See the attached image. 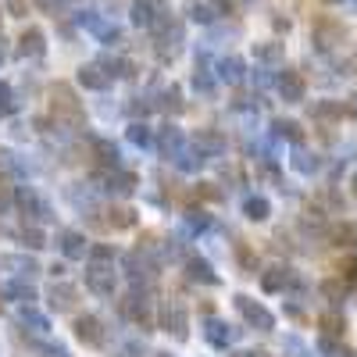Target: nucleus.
<instances>
[{
	"label": "nucleus",
	"mask_w": 357,
	"mask_h": 357,
	"mask_svg": "<svg viewBox=\"0 0 357 357\" xmlns=\"http://www.w3.org/2000/svg\"><path fill=\"white\" fill-rule=\"evenodd\" d=\"M129 143H132V146H143V151H146V146L154 143V132L146 129L143 122H132V126H129Z\"/></svg>",
	"instance_id": "obj_41"
},
{
	"label": "nucleus",
	"mask_w": 357,
	"mask_h": 357,
	"mask_svg": "<svg viewBox=\"0 0 357 357\" xmlns=\"http://www.w3.org/2000/svg\"><path fill=\"white\" fill-rule=\"evenodd\" d=\"M4 43H8V40L0 36V61H4V57H8V47H4Z\"/></svg>",
	"instance_id": "obj_55"
},
{
	"label": "nucleus",
	"mask_w": 357,
	"mask_h": 357,
	"mask_svg": "<svg viewBox=\"0 0 357 357\" xmlns=\"http://www.w3.org/2000/svg\"><path fill=\"white\" fill-rule=\"evenodd\" d=\"M0 232H4V229H0Z\"/></svg>",
	"instance_id": "obj_57"
},
{
	"label": "nucleus",
	"mask_w": 357,
	"mask_h": 357,
	"mask_svg": "<svg viewBox=\"0 0 357 357\" xmlns=\"http://www.w3.org/2000/svg\"><path fill=\"white\" fill-rule=\"evenodd\" d=\"M311 40H314L321 50H333V47H340V43L347 40V25H343V22H336V18H321V22L314 25Z\"/></svg>",
	"instance_id": "obj_12"
},
{
	"label": "nucleus",
	"mask_w": 357,
	"mask_h": 357,
	"mask_svg": "<svg viewBox=\"0 0 357 357\" xmlns=\"http://www.w3.org/2000/svg\"><path fill=\"white\" fill-rule=\"evenodd\" d=\"M114 286H118L114 261H89V264H86V289H89V293L114 296Z\"/></svg>",
	"instance_id": "obj_5"
},
{
	"label": "nucleus",
	"mask_w": 357,
	"mask_h": 357,
	"mask_svg": "<svg viewBox=\"0 0 357 357\" xmlns=\"http://www.w3.org/2000/svg\"><path fill=\"white\" fill-rule=\"evenodd\" d=\"M0 172H4V175H22V172H25V165L18 161V154L0 151Z\"/></svg>",
	"instance_id": "obj_46"
},
{
	"label": "nucleus",
	"mask_w": 357,
	"mask_h": 357,
	"mask_svg": "<svg viewBox=\"0 0 357 357\" xmlns=\"http://www.w3.org/2000/svg\"><path fill=\"white\" fill-rule=\"evenodd\" d=\"M154 43H158V57L172 61V57L183 50V22L161 11V18L154 22Z\"/></svg>",
	"instance_id": "obj_2"
},
{
	"label": "nucleus",
	"mask_w": 357,
	"mask_h": 357,
	"mask_svg": "<svg viewBox=\"0 0 357 357\" xmlns=\"http://www.w3.org/2000/svg\"><path fill=\"white\" fill-rule=\"evenodd\" d=\"M207 165V158L197 151V146H183V151L175 154V168H183V172H200Z\"/></svg>",
	"instance_id": "obj_33"
},
{
	"label": "nucleus",
	"mask_w": 357,
	"mask_h": 357,
	"mask_svg": "<svg viewBox=\"0 0 357 357\" xmlns=\"http://www.w3.org/2000/svg\"><path fill=\"white\" fill-rule=\"evenodd\" d=\"M0 296H4V301H15V304H29V307H33L36 289H33V282H29V279H8L4 286H0Z\"/></svg>",
	"instance_id": "obj_19"
},
{
	"label": "nucleus",
	"mask_w": 357,
	"mask_h": 357,
	"mask_svg": "<svg viewBox=\"0 0 357 357\" xmlns=\"http://www.w3.org/2000/svg\"><path fill=\"white\" fill-rule=\"evenodd\" d=\"M0 268H4V272H11L15 279H33V275H40L36 257H29V254H4V257H0Z\"/></svg>",
	"instance_id": "obj_18"
},
{
	"label": "nucleus",
	"mask_w": 357,
	"mask_h": 357,
	"mask_svg": "<svg viewBox=\"0 0 357 357\" xmlns=\"http://www.w3.org/2000/svg\"><path fill=\"white\" fill-rule=\"evenodd\" d=\"M318 350H321L325 357H357L354 347H343V343L333 340V336H321V340H318Z\"/></svg>",
	"instance_id": "obj_36"
},
{
	"label": "nucleus",
	"mask_w": 357,
	"mask_h": 357,
	"mask_svg": "<svg viewBox=\"0 0 357 357\" xmlns=\"http://www.w3.org/2000/svg\"><path fill=\"white\" fill-rule=\"evenodd\" d=\"M243 215H247L250 222H264L268 215H272V204H268L264 197H247V200H243Z\"/></svg>",
	"instance_id": "obj_35"
},
{
	"label": "nucleus",
	"mask_w": 357,
	"mask_h": 357,
	"mask_svg": "<svg viewBox=\"0 0 357 357\" xmlns=\"http://www.w3.org/2000/svg\"><path fill=\"white\" fill-rule=\"evenodd\" d=\"M8 11H11L15 18H22V15H25V0H8Z\"/></svg>",
	"instance_id": "obj_53"
},
{
	"label": "nucleus",
	"mask_w": 357,
	"mask_h": 357,
	"mask_svg": "<svg viewBox=\"0 0 357 357\" xmlns=\"http://www.w3.org/2000/svg\"><path fill=\"white\" fill-rule=\"evenodd\" d=\"M161 329H165L168 336H175L178 343H183V340L190 336V321H186V307L178 304V301H168V304H165V311H161Z\"/></svg>",
	"instance_id": "obj_9"
},
{
	"label": "nucleus",
	"mask_w": 357,
	"mask_h": 357,
	"mask_svg": "<svg viewBox=\"0 0 357 357\" xmlns=\"http://www.w3.org/2000/svg\"><path fill=\"white\" fill-rule=\"evenodd\" d=\"M75 336L86 347H104L107 343V329H104V321L97 314H79L75 318Z\"/></svg>",
	"instance_id": "obj_11"
},
{
	"label": "nucleus",
	"mask_w": 357,
	"mask_h": 357,
	"mask_svg": "<svg viewBox=\"0 0 357 357\" xmlns=\"http://www.w3.org/2000/svg\"><path fill=\"white\" fill-rule=\"evenodd\" d=\"M343 111H347V114H350V118H357V93H354V97H347V100H343Z\"/></svg>",
	"instance_id": "obj_54"
},
{
	"label": "nucleus",
	"mask_w": 357,
	"mask_h": 357,
	"mask_svg": "<svg viewBox=\"0 0 357 357\" xmlns=\"http://www.w3.org/2000/svg\"><path fill=\"white\" fill-rule=\"evenodd\" d=\"M89 146H93V158H97L104 168H122V165H118V161H122V151L114 146V139L97 136V139H89Z\"/></svg>",
	"instance_id": "obj_22"
},
{
	"label": "nucleus",
	"mask_w": 357,
	"mask_h": 357,
	"mask_svg": "<svg viewBox=\"0 0 357 357\" xmlns=\"http://www.w3.org/2000/svg\"><path fill=\"white\" fill-rule=\"evenodd\" d=\"M158 107H165V111L178 114V111H183V89H178V86H168L165 93H161V104H158Z\"/></svg>",
	"instance_id": "obj_40"
},
{
	"label": "nucleus",
	"mask_w": 357,
	"mask_h": 357,
	"mask_svg": "<svg viewBox=\"0 0 357 357\" xmlns=\"http://www.w3.org/2000/svg\"><path fill=\"white\" fill-rule=\"evenodd\" d=\"M336 240H340V247H350V250H357V222H343V225H336Z\"/></svg>",
	"instance_id": "obj_42"
},
{
	"label": "nucleus",
	"mask_w": 357,
	"mask_h": 357,
	"mask_svg": "<svg viewBox=\"0 0 357 357\" xmlns=\"http://www.w3.org/2000/svg\"><path fill=\"white\" fill-rule=\"evenodd\" d=\"M15 200H18V211L33 222V225H43V222H54V207L33 190V186H18V193H15Z\"/></svg>",
	"instance_id": "obj_6"
},
{
	"label": "nucleus",
	"mask_w": 357,
	"mask_h": 357,
	"mask_svg": "<svg viewBox=\"0 0 357 357\" xmlns=\"http://www.w3.org/2000/svg\"><path fill=\"white\" fill-rule=\"evenodd\" d=\"M186 225H190V229H207V225H211V215H204V211H190Z\"/></svg>",
	"instance_id": "obj_49"
},
{
	"label": "nucleus",
	"mask_w": 357,
	"mask_h": 357,
	"mask_svg": "<svg viewBox=\"0 0 357 357\" xmlns=\"http://www.w3.org/2000/svg\"><path fill=\"white\" fill-rule=\"evenodd\" d=\"M311 114H314V118H336V114H343V107H340V104H314Z\"/></svg>",
	"instance_id": "obj_48"
},
{
	"label": "nucleus",
	"mask_w": 357,
	"mask_h": 357,
	"mask_svg": "<svg viewBox=\"0 0 357 357\" xmlns=\"http://www.w3.org/2000/svg\"><path fill=\"white\" fill-rule=\"evenodd\" d=\"M158 18H161V11L151 4V0H136V4H132V22H136L139 29H154Z\"/></svg>",
	"instance_id": "obj_32"
},
{
	"label": "nucleus",
	"mask_w": 357,
	"mask_h": 357,
	"mask_svg": "<svg viewBox=\"0 0 357 357\" xmlns=\"http://www.w3.org/2000/svg\"><path fill=\"white\" fill-rule=\"evenodd\" d=\"M126 272H129V279L139 286V282H154L158 279V257H154V247L146 243V247H139V250H129L126 254Z\"/></svg>",
	"instance_id": "obj_4"
},
{
	"label": "nucleus",
	"mask_w": 357,
	"mask_h": 357,
	"mask_svg": "<svg viewBox=\"0 0 357 357\" xmlns=\"http://www.w3.org/2000/svg\"><path fill=\"white\" fill-rule=\"evenodd\" d=\"M186 146V136H183V129H175V126H165L161 129V136H158V151L165 154V158H172L175 161V154Z\"/></svg>",
	"instance_id": "obj_25"
},
{
	"label": "nucleus",
	"mask_w": 357,
	"mask_h": 357,
	"mask_svg": "<svg viewBox=\"0 0 357 357\" xmlns=\"http://www.w3.org/2000/svg\"><path fill=\"white\" fill-rule=\"evenodd\" d=\"M47 301H50V311L68 314V311H75V304H79V289H75L72 282H54V286L47 289Z\"/></svg>",
	"instance_id": "obj_13"
},
{
	"label": "nucleus",
	"mask_w": 357,
	"mask_h": 357,
	"mask_svg": "<svg viewBox=\"0 0 357 357\" xmlns=\"http://www.w3.org/2000/svg\"><path fill=\"white\" fill-rule=\"evenodd\" d=\"M186 15H190L193 22H200V25H211V22H215V8L204 4V0H190V4H186Z\"/></svg>",
	"instance_id": "obj_37"
},
{
	"label": "nucleus",
	"mask_w": 357,
	"mask_h": 357,
	"mask_svg": "<svg viewBox=\"0 0 357 357\" xmlns=\"http://www.w3.org/2000/svg\"><path fill=\"white\" fill-rule=\"evenodd\" d=\"M154 357H172V354H154Z\"/></svg>",
	"instance_id": "obj_56"
},
{
	"label": "nucleus",
	"mask_w": 357,
	"mask_h": 357,
	"mask_svg": "<svg viewBox=\"0 0 357 357\" xmlns=\"http://www.w3.org/2000/svg\"><path fill=\"white\" fill-rule=\"evenodd\" d=\"M293 168L301 172V175H314V172L321 168V161H318V154H304V151H301V154L293 158Z\"/></svg>",
	"instance_id": "obj_44"
},
{
	"label": "nucleus",
	"mask_w": 357,
	"mask_h": 357,
	"mask_svg": "<svg viewBox=\"0 0 357 357\" xmlns=\"http://www.w3.org/2000/svg\"><path fill=\"white\" fill-rule=\"evenodd\" d=\"M272 136L282 143V139H289V143H301L304 139V129H301V122H289V118H275L272 122Z\"/></svg>",
	"instance_id": "obj_30"
},
{
	"label": "nucleus",
	"mask_w": 357,
	"mask_h": 357,
	"mask_svg": "<svg viewBox=\"0 0 357 357\" xmlns=\"http://www.w3.org/2000/svg\"><path fill=\"white\" fill-rule=\"evenodd\" d=\"M151 107H154V104H151V100H146V97H132V104H129V111H132L136 118H139V114L146 118V111H151Z\"/></svg>",
	"instance_id": "obj_51"
},
{
	"label": "nucleus",
	"mask_w": 357,
	"mask_h": 357,
	"mask_svg": "<svg viewBox=\"0 0 357 357\" xmlns=\"http://www.w3.org/2000/svg\"><path fill=\"white\" fill-rule=\"evenodd\" d=\"M104 215H107L104 225L114 229V232H122V229H132V225H136V211H132V207H111V211H104Z\"/></svg>",
	"instance_id": "obj_28"
},
{
	"label": "nucleus",
	"mask_w": 357,
	"mask_h": 357,
	"mask_svg": "<svg viewBox=\"0 0 357 357\" xmlns=\"http://www.w3.org/2000/svg\"><path fill=\"white\" fill-rule=\"evenodd\" d=\"M118 311H122L129 321H136L143 333H146V329H154V304H151V296H146V293L132 289L126 301H118Z\"/></svg>",
	"instance_id": "obj_7"
},
{
	"label": "nucleus",
	"mask_w": 357,
	"mask_h": 357,
	"mask_svg": "<svg viewBox=\"0 0 357 357\" xmlns=\"http://www.w3.org/2000/svg\"><path fill=\"white\" fill-rule=\"evenodd\" d=\"M193 86L200 89V93H211V89H215V75H211V61H207V54H200V57H197Z\"/></svg>",
	"instance_id": "obj_29"
},
{
	"label": "nucleus",
	"mask_w": 357,
	"mask_h": 357,
	"mask_svg": "<svg viewBox=\"0 0 357 357\" xmlns=\"http://www.w3.org/2000/svg\"><path fill=\"white\" fill-rule=\"evenodd\" d=\"M318 325H321V336H343V329H347V318L340 314V311H325L321 318H318Z\"/></svg>",
	"instance_id": "obj_34"
},
{
	"label": "nucleus",
	"mask_w": 357,
	"mask_h": 357,
	"mask_svg": "<svg viewBox=\"0 0 357 357\" xmlns=\"http://www.w3.org/2000/svg\"><path fill=\"white\" fill-rule=\"evenodd\" d=\"M50 111H54L57 129H65V132H79L82 122H86V111H82L79 97L72 93V86H65V82H57L50 89Z\"/></svg>",
	"instance_id": "obj_1"
},
{
	"label": "nucleus",
	"mask_w": 357,
	"mask_h": 357,
	"mask_svg": "<svg viewBox=\"0 0 357 357\" xmlns=\"http://www.w3.org/2000/svg\"><path fill=\"white\" fill-rule=\"evenodd\" d=\"M193 146H197L207 161H211V158H222V154H225V136L215 132V129H204V132H197Z\"/></svg>",
	"instance_id": "obj_21"
},
{
	"label": "nucleus",
	"mask_w": 357,
	"mask_h": 357,
	"mask_svg": "<svg viewBox=\"0 0 357 357\" xmlns=\"http://www.w3.org/2000/svg\"><path fill=\"white\" fill-rule=\"evenodd\" d=\"M146 354V340L136 336V340H122L114 347V357H143Z\"/></svg>",
	"instance_id": "obj_39"
},
{
	"label": "nucleus",
	"mask_w": 357,
	"mask_h": 357,
	"mask_svg": "<svg viewBox=\"0 0 357 357\" xmlns=\"http://www.w3.org/2000/svg\"><path fill=\"white\" fill-rule=\"evenodd\" d=\"M79 82H82L86 89H107L114 79L107 75V68H104L100 61H93V65H82V68H79Z\"/></svg>",
	"instance_id": "obj_23"
},
{
	"label": "nucleus",
	"mask_w": 357,
	"mask_h": 357,
	"mask_svg": "<svg viewBox=\"0 0 357 357\" xmlns=\"http://www.w3.org/2000/svg\"><path fill=\"white\" fill-rule=\"evenodd\" d=\"M275 86H279V93H282L286 104H301V100L307 97V82H304V75H301V72H293V68H286V72L275 79Z\"/></svg>",
	"instance_id": "obj_14"
},
{
	"label": "nucleus",
	"mask_w": 357,
	"mask_h": 357,
	"mask_svg": "<svg viewBox=\"0 0 357 357\" xmlns=\"http://www.w3.org/2000/svg\"><path fill=\"white\" fill-rule=\"evenodd\" d=\"M254 86H261V89H264V86H272V68L257 65V68H254Z\"/></svg>",
	"instance_id": "obj_50"
},
{
	"label": "nucleus",
	"mask_w": 357,
	"mask_h": 357,
	"mask_svg": "<svg viewBox=\"0 0 357 357\" xmlns=\"http://www.w3.org/2000/svg\"><path fill=\"white\" fill-rule=\"evenodd\" d=\"M289 286H296V272L289 264H275V268H268V272H261V289L264 293H282Z\"/></svg>",
	"instance_id": "obj_15"
},
{
	"label": "nucleus",
	"mask_w": 357,
	"mask_h": 357,
	"mask_svg": "<svg viewBox=\"0 0 357 357\" xmlns=\"http://www.w3.org/2000/svg\"><path fill=\"white\" fill-rule=\"evenodd\" d=\"M232 304H236V311L243 314V321L250 325V329H257V333H272V329H275V314L268 311L261 301H254V296L236 293V296H232Z\"/></svg>",
	"instance_id": "obj_3"
},
{
	"label": "nucleus",
	"mask_w": 357,
	"mask_h": 357,
	"mask_svg": "<svg viewBox=\"0 0 357 357\" xmlns=\"http://www.w3.org/2000/svg\"><path fill=\"white\" fill-rule=\"evenodd\" d=\"M79 25L82 29H89L97 40H104V43H114L118 40V25H111V22H104L100 15H93V11H86V15H79Z\"/></svg>",
	"instance_id": "obj_20"
},
{
	"label": "nucleus",
	"mask_w": 357,
	"mask_h": 357,
	"mask_svg": "<svg viewBox=\"0 0 357 357\" xmlns=\"http://www.w3.org/2000/svg\"><path fill=\"white\" fill-rule=\"evenodd\" d=\"M57 250H61L68 261H82L86 254H89V243H86V236L82 232H75V229H61L57 232Z\"/></svg>",
	"instance_id": "obj_16"
},
{
	"label": "nucleus",
	"mask_w": 357,
	"mask_h": 357,
	"mask_svg": "<svg viewBox=\"0 0 357 357\" xmlns=\"http://www.w3.org/2000/svg\"><path fill=\"white\" fill-rule=\"evenodd\" d=\"M97 183H100L97 190L107 193V197H132L136 186H139V178H136L132 172H126V168H107Z\"/></svg>",
	"instance_id": "obj_8"
},
{
	"label": "nucleus",
	"mask_w": 357,
	"mask_h": 357,
	"mask_svg": "<svg viewBox=\"0 0 357 357\" xmlns=\"http://www.w3.org/2000/svg\"><path fill=\"white\" fill-rule=\"evenodd\" d=\"M43 50H47V43H43V33H40L36 25H29L25 33H22V40H18V54H22V57H40Z\"/></svg>",
	"instance_id": "obj_26"
},
{
	"label": "nucleus",
	"mask_w": 357,
	"mask_h": 357,
	"mask_svg": "<svg viewBox=\"0 0 357 357\" xmlns=\"http://www.w3.org/2000/svg\"><path fill=\"white\" fill-rule=\"evenodd\" d=\"M29 347H33V354H36V357H68V347H65V343H47V340H33Z\"/></svg>",
	"instance_id": "obj_38"
},
{
	"label": "nucleus",
	"mask_w": 357,
	"mask_h": 357,
	"mask_svg": "<svg viewBox=\"0 0 357 357\" xmlns=\"http://www.w3.org/2000/svg\"><path fill=\"white\" fill-rule=\"evenodd\" d=\"M204 340L211 343V347H218V350H229L236 340H240V329H232L229 321H222V318H207L204 321Z\"/></svg>",
	"instance_id": "obj_10"
},
{
	"label": "nucleus",
	"mask_w": 357,
	"mask_h": 357,
	"mask_svg": "<svg viewBox=\"0 0 357 357\" xmlns=\"http://www.w3.org/2000/svg\"><path fill=\"white\" fill-rule=\"evenodd\" d=\"M18 111V100H15V89L8 82H0V118H8Z\"/></svg>",
	"instance_id": "obj_45"
},
{
	"label": "nucleus",
	"mask_w": 357,
	"mask_h": 357,
	"mask_svg": "<svg viewBox=\"0 0 357 357\" xmlns=\"http://www.w3.org/2000/svg\"><path fill=\"white\" fill-rule=\"evenodd\" d=\"M18 240H22L25 247H33V250H43V247H47L43 232H40L36 225H25V229H18Z\"/></svg>",
	"instance_id": "obj_43"
},
{
	"label": "nucleus",
	"mask_w": 357,
	"mask_h": 357,
	"mask_svg": "<svg viewBox=\"0 0 357 357\" xmlns=\"http://www.w3.org/2000/svg\"><path fill=\"white\" fill-rule=\"evenodd\" d=\"M218 79L229 82V86L240 82V79H243V61H240V57H236V54L222 57V61H218Z\"/></svg>",
	"instance_id": "obj_31"
},
{
	"label": "nucleus",
	"mask_w": 357,
	"mask_h": 357,
	"mask_svg": "<svg viewBox=\"0 0 357 357\" xmlns=\"http://www.w3.org/2000/svg\"><path fill=\"white\" fill-rule=\"evenodd\" d=\"M89 254H93V261H114V250L111 247H93Z\"/></svg>",
	"instance_id": "obj_52"
},
{
	"label": "nucleus",
	"mask_w": 357,
	"mask_h": 357,
	"mask_svg": "<svg viewBox=\"0 0 357 357\" xmlns=\"http://www.w3.org/2000/svg\"><path fill=\"white\" fill-rule=\"evenodd\" d=\"M340 279L350 282V286H357V257H343V264H340Z\"/></svg>",
	"instance_id": "obj_47"
},
{
	"label": "nucleus",
	"mask_w": 357,
	"mask_h": 357,
	"mask_svg": "<svg viewBox=\"0 0 357 357\" xmlns=\"http://www.w3.org/2000/svg\"><path fill=\"white\" fill-rule=\"evenodd\" d=\"M254 57H257V65H264V68H279L286 54H282V43H257Z\"/></svg>",
	"instance_id": "obj_27"
},
{
	"label": "nucleus",
	"mask_w": 357,
	"mask_h": 357,
	"mask_svg": "<svg viewBox=\"0 0 357 357\" xmlns=\"http://www.w3.org/2000/svg\"><path fill=\"white\" fill-rule=\"evenodd\" d=\"M186 279L190 282H200V286H218V272L211 268V261L200 257V254H190L186 257Z\"/></svg>",
	"instance_id": "obj_17"
},
{
	"label": "nucleus",
	"mask_w": 357,
	"mask_h": 357,
	"mask_svg": "<svg viewBox=\"0 0 357 357\" xmlns=\"http://www.w3.org/2000/svg\"><path fill=\"white\" fill-rule=\"evenodd\" d=\"M18 325H22L25 333H33V336H47L50 333V318L40 314L36 307H22L18 311Z\"/></svg>",
	"instance_id": "obj_24"
}]
</instances>
